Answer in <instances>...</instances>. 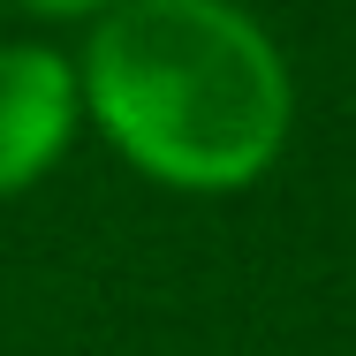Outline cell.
I'll return each mask as SVG.
<instances>
[{"label": "cell", "mask_w": 356, "mask_h": 356, "mask_svg": "<svg viewBox=\"0 0 356 356\" xmlns=\"http://www.w3.org/2000/svg\"><path fill=\"white\" fill-rule=\"evenodd\" d=\"M91 106L137 167L182 190L250 182L288 129V76L227 0H122L91 38Z\"/></svg>", "instance_id": "1"}, {"label": "cell", "mask_w": 356, "mask_h": 356, "mask_svg": "<svg viewBox=\"0 0 356 356\" xmlns=\"http://www.w3.org/2000/svg\"><path fill=\"white\" fill-rule=\"evenodd\" d=\"M76 122V76L61 54L0 46V190H23Z\"/></svg>", "instance_id": "2"}, {"label": "cell", "mask_w": 356, "mask_h": 356, "mask_svg": "<svg viewBox=\"0 0 356 356\" xmlns=\"http://www.w3.org/2000/svg\"><path fill=\"white\" fill-rule=\"evenodd\" d=\"M31 8H99V0H31Z\"/></svg>", "instance_id": "3"}]
</instances>
